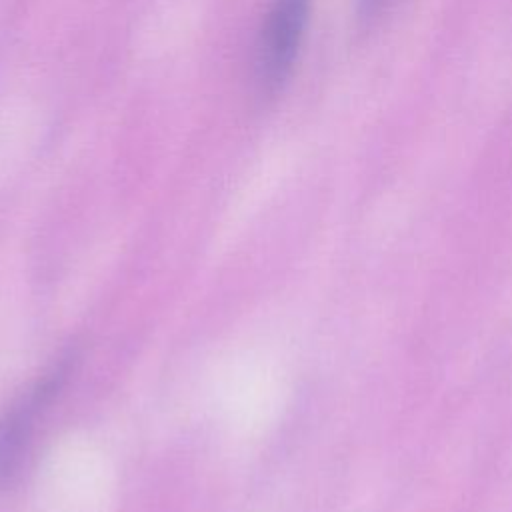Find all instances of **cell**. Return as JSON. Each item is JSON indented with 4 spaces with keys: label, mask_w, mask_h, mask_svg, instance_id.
I'll use <instances>...</instances> for the list:
<instances>
[{
    "label": "cell",
    "mask_w": 512,
    "mask_h": 512,
    "mask_svg": "<svg viewBox=\"0 0 512 512\" xmlns=\"http://www.w3.org/2000/svg\"><path fill=\"white\" fill-rule=\"evenodd\" d=\"M72 356L60 358L42 378H38L0 418V488L12 482L32 442L36 422L62 388L70 372Z\"/></svg>",
    "instance_id": "1"
},
{
    "label": "cell",
    "mask_w": 512,
    "mask_h": 512,
    "mask_svg": "<svg viewBox=\"0 0 512 512\" xmlns=\"http://www.w3.org/2000/svg\"><path fill=\"white\" fill-rule=\"evenodd\" d=\"M384 4H386V0H360V18L366 22L372 20L374 16L380 14Z\"/></svg>",
    "instance_id": "3"
},
{
    "label": "cell",
    "mask_w": 512,
    "mask_h": 512,
    "mask_svg": "<svg viewBox=\"0 0 512 512\" xmlns=\"http://www.w3.org/2000/svg\"><path fill=\"white\" fill-rule=\"evenodd\" d=\"M312 0H274L258 44V78L266 94L288 82L308 24Z\"/></svg>",
    "instance_id": "2"
}]
</instances>
